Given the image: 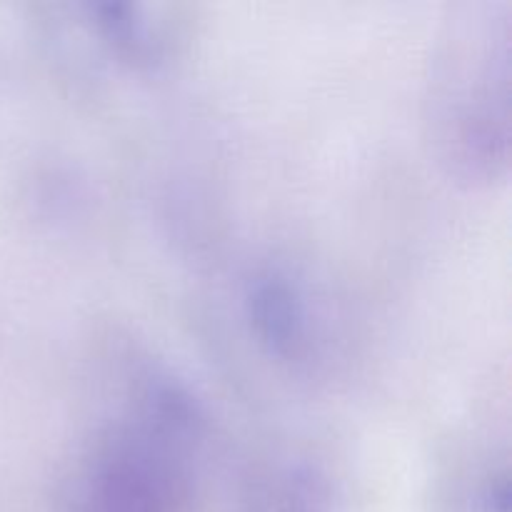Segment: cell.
Here are the masks:
<instances>
[{"instance_id":"obj_1","label":"cell","mask_w":512,"mask_h":512,"mask_svg":"<svg viewBox=\"0 0 512 512\" xmlns=\"http://www.w3.org/2000/svg\"><path fill=\"white\" fill-rule=\"evenodd\" d=\"M208 440L193 385L138 360L65 465L55 512H198Z\"/></svg>"},{"instance_id":"obj_5","label":"cell","mask_w":512,"mask_h":512,"mask_svg":"<svg viewBox=\"0 0 512 512\" xmlns=\"http://www.w3.org/2000/svg\"><path fill=\"white\" fill-rule=\"evenodd\" d=\"M340 480L320 455L273 448L238 470L228 512H340Z\"/></svg>"},{"instance_id":"obj_3","label":"cell","mask_w":512,"mask_h":512,"mask_svg":"<svg viewBox=\"0 0 512 512\" xmlns=\"http://www.w3.org/2000/svg\"><path fill=\"white\" fill-rule=\"evenodd\" d=\"M63 10L70 15V28L125 73H163L183 58L193 40V20L183 5L85 0Z\"/></svg>"},{"instance_id":"obj_6","label":"cell","mask_w":512,"mask_h":512,"mask_svg":"<svg viewBox=\"0 0 512 512\" xmlns=\"http://www.w3.org/2000/svg\"><path fill=\"white\" fill-rule=\"evenodd\" d=\"M430 512H510V448L505 428H478L433 485Z\"/></svg>"},{"instance_id":"obj_2","label":"cell","mask_w":512,"mask_h":512,"mask_svg":"<svg viewBox=\"0 0 512 512\" xmlns=\"http://www.w3.org/2000/svg\"><path fill=\"white\" fill-rule=\"evenodd\" d=\"M510 0L448 8L425 78V133L433 158L465 188H493L510 168Z\"/></svg>"},{"instance_id":"obj_4","label":"cell","mask_w":512,"mask_h":512,"mask_svg":"<svg viewBox=\"0 0 512 512\" xmlns=\"http://www.w3.org/2000/svg\"><path fill=\"white\" fill-rule=\"evenodd\" d=\"M240 313L255 348L278 368L310 373L323 363L318 303L290 265L278 260L253 265L240 288Z\"/></svg>"}]
</instances>
